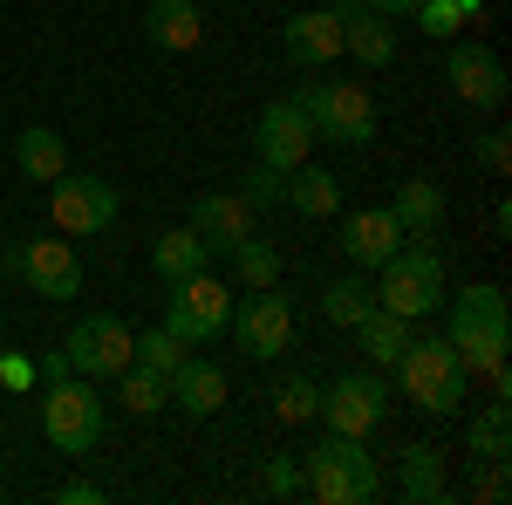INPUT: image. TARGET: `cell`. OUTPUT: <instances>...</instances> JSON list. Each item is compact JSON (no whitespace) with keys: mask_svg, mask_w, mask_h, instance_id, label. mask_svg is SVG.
I'll return each instance as SVG.
<instances>
[{"mask_svg":"<svg viewBox=\"0 0 512 505\" xmlns=\"http://www.w3.org/2000/svg\"><path fill=\"white\" fill-rule=\"evenodd\" d=\"M205 260H212V246H205L192 226H171V233L151 239V267H158V280H185V273H205Z\"/></svg>","mask_w":512,"mask_h":505,"instance_id":"484cf974","label":"cell"},{"mask_svg":"<svg viewBox=\"0 0 512 505\" xmlns=\"http://www.w3.org/2000/svg\"><path fill=\"white\" fill-rule=\"evenodd\" d=\"M117 383V403L130 410V417H158V410H171V383H164L158 369H144V362H130L123 376H110Z\"/></svg>","mask_w":512,"mask_h":505,"instance_id":"4316f807","label":"cell"},{"mask_svg":"<svg viewBox=\"0 0 512 505\" xmlns=\"http://www.w3.org/2000/svg\"><path fill=\"white\" fill-rule=\"evenodd\" d=\"M321 410V383H308V376H280L274 383V417L280 424H308Z\"/></svg>","mask_w":512,"mask_h":505,"instance_id":"1f68e13d","label":"cell"},{"mask_svg":"<svg viewBox=\"0 0 512 505\" xmlns=\"http://www.w3.org/2000/svg\"><path fill=\"white\" fill-rule=\"evenodd\" d=\"M390 212H396V226H403V239H431L444 226V185L437 178H403Z\"/></svg>","mask_w":512,"mask_h":505,"instance_id":"ffe728a7","label":"cell"},{"mask_svg":"<svg viewBox=\"0 0 512 505\" xmlns=\"http://www.w3.org/2000/svg\"><path fill=\"white\" fill-rule=\"evenodd\" d=\"M485 14V0H458V21H478Z\"/></svg>","mask_w":512,"mask_h":505,"instance_id":"7bdbcfd3","label":"cell"},{"mask_svg":"<svg viewBox=\"0 0 512 505\" xmlns=\"http://www.w3.org/2000/svg\"><path fill=\"white\" fill-rule=\"evenodd\" d=\"M472 499H485V505H499V499H506V465H485V478L472 485Z\"/></svg>","mask_w":512,"mask_h":505,"instance_id":"f35d334b","label":"cell"},{"mask_svg":"<svg viewBox=\"0 0 512 505\" xmlns=\"http://www.w3.org/2000/svg\"><path fill=\"white\" fill-rule=\"evenodd\" d=\"M369 308H376V287H369L362 273H342V280H328V287H321V314H328L335 328H355Z\"/></svg>","mask_w":512,"mask_h":505,"instance_id":"f1b7e54d","label":"cell"},{"mask_svg":"<svg viewBox=\"0 0 512 505\" xmlns=\"http://www.w3.org/2000/svg\"><path fill=\"white\" fill-rule=\"evenodd\" d=\"M253 219H260V212H253L246 198H233V192H205V198L192 205V233L205 239L212 253H233L246 233H260Z\"/></svg>","mask_w":512,"mask_h":505,"instance_id":"e0dca14e","label":"cell"},{"mask_svg":"<svg viewBox=\"0 0 512 505\" xmlns=\"http://www.w3.org/2000/svg\"><path fill=\"white\" fill-rule=\"evenodd\" d=\"M315 417L328 430H342V437H369V430L390 417V383L383 376H335V383L321 389Z\"/></svg>","mask_w":512,"mask_h":505,"instance_id":"8fae6325","label":"cell"},{"mask_svg":"<svg viewBox=\"0 0 512 505\" xmlns=\"http://www.w3.org/2000/svg\"><path fill=\"white\" fill-rule=\"evenodd\" d=\"M478 164H485L492 178H506V171H512V137H506V130H485V137H478Z\"/></svg>","mask_w":512,"mask_h":505,"instance_id":"d590c367","label":"cell"},{"mask_svg":"<svg viewBox=\"0 0 512 505\" xmlns=\"http://www.w3.org/2000/svg\"><path fill=\"white\" fill-rule=\"evenodd\" d=\"M280 48H287L294 69H328V62H342V14H335V7L294 14L287 35H280Z\"/></svg>","mask_w":512,"mask_h":505,"instance_id":"2e32d148","label":"cell"},{"mask_svg":"<svg viewBox=\"0 0 512 505\" xmlns=\"http://www.w3.org/2000/svg\"><path fill=\"white\" fill-rule=\"evenodd\" d=\"M301 117L315 123V137L321 144H342V151H362L369 137H376V103H369V89L362 82H308L301 96Z\"/></svg>","mask_w":512,"mask_h":505,"instance_id":"8992f818","label":"cell"},{"mask_svg":"<svg viewBox=\"0 0 512 505\" xmlns=\"http://www.w3.org/2000/svg\"><path fill=\"white\" fill-rule=\"evenodd\" d=\"M55 505H103V485H89V478H69V485L55 492Z\"/></svg>","mask_w":512,"mask_h":505,"instance_id":"74e56055","label":"cell"},{"mask_svg":"<svg viewBox=\"0 0 512 505\" xmlns=\"http://www.w3.org/2000/svg\"><path fill=\"white\" fill-rule=\"evenodd\" d=\"M355 335H362V355L376 362V369H396V355L410 349V335H417V321H403L390 308H369L355 321Z\"/></svg>","mask_w":512,"mask_h":505,"instance_id":"d4e9b609","label":"cell"},{"mask_svg":"<svg viewBox=\"0 0 512 505\" xmlns=\"http://www.w3.org/2000/svg\"><path fill=\"white\" fill-rule=\"evenodd\" d=\"M465 444H472L478 465H506V458H512V417H506V396H492V403H485V410L472 417V437H465Z\"/></svg>","mask_w":512,"mask_h":505,"instance_id":"83f0119b","label":"cell"},{"mask_svg":"<svg viewBox=\"0 0 512 505\" xmlns=\"http://www.w3.org/2000/svg\"><path fill=\"white\" fill-rule=\"evenodd\" d=\"M48 219H55V233H62V239L110 233V219H117V185L96 178V171H62L55 192H48Z\"/></svg>","mask_w":512,"mask_h":505,"instance_id":"ba28073f","label":"cell"},{"mask_svg":"<svg viewBox=\"0 0 512 505\" xmlns=\"http://www.w3.org/2000/svg\"><path fill=\"white\" fill-rule=\"evenodd\" d=\"M226 321H233V294H226L212 273L171 280V294H164V328H171L185 349H205L212 335H226Z\"/></svg>","mask_w":512,"mask_h":505,"instance_id":"52a82bcc","label":"cell"},{"mask_svg":"<svg viewBox=\"0 0 512 505\" xmlns=\"http://www.w3.org/2000/svg\"><path fill=\"white\" fill-rule=\"evenodd\" d=\"M62 376H76V362H69V349H48L41 355V383H62Z\"/></svg>","mask_w":512,"mask_h":505,"instance_id":"ab89813d","label":"cell"},{"mask_svg":"<svg viewBox=\"0 0 512 505\" xmlns=\"http://www.w3.org/2000/svg\"><path fill=\"white\" fill-rule=\"evenodd\" d=\"M267 499H301V458H267Z\"/></svg>","mask_w":512,"mask_h":505,"instance_id":"e575fe53","label":"cell"},{"mask_svg":"<svg viewBox=\"0 0 512 505\" xmlns=\"http://www.w3.org/2000/svg\"><path fill=\"white\" fill-rule=\"evenodd\" d=\"M239 335V349L253 355V362H274V355L294 349V301L287 294H274V287H253L246 301L233 308V321H226Z\"/></svg>","mask_w":512,"mask_h":505,"instance_id":"9c48e42d","label":"cell"},{"mask_svg":"<svg viewBox=\"0 0 512 505\" xmlns=\"http://www.w3.org/2000/svg\"><path fill=\"white\" fill-rule=\"evenodd\" d=\"M444 76L458 89V103H472V110H499L506 103V62L485 48V41H458L451 55H444Z\"/></svg>","mask_w":512,"mask_h":505,"instance_id":"4fadbf2b","label":"cell"},{"mask_svg":"<svg viewBox=\"0 0 512 505\" xmlns=\"http://www.w3.org/2000/svg\"><path fill=\"white\" fill-rule=\"evenodd\" d=\"M233 273L246 280V287H274V280H280V253H274L260 233H246V239L233 246Z\"/></svg>","mask_w":512,"mask_h":505,"instance_id":"f546056e","label":"cell"},{"mask_svg":"<svg viewBox=\"0 0 512 505\" xmlns=\"http://www.w3.org/2000/svg\"><path fill=\"white\" fill-rule=\"evenodd\" d=\"M376 458H369V437H342V430H328L315 451H308V465H301V492L321 505H362L376 499Z\"/></svg>","mask_w":512,"mask_h":505,"instance_id":"3957f363","label":"cell"},{"mask_svg":"<svg viewBox=\"0 0 512 505\" xmlns=\"http://www.w3.org/2000/svg\"><path fill=\"white\" fill-rule=\"evenodd\" d=\"M164 383H171V403H178L185 417H212V410H226V369L205 362V355H192V349H185V362H178Z\"/></svg>","mask_w":512,"mask_h":505,"instance_id":"ac0fdd59","label":"cell"},{"mask_svg":"<svg viewBox=\"0 0 512 505\" xmlns=\"http://www.w3.org/2000/svg\"><path fill=\"white\" fill-rule=\"evenodd\" d=\"M308 144H315V123L301 117L294 96L267 103L260 123H253V164H267V171H294V164H308Z\"/></svg>","mask_w":512,"mask_h":505,"instance_id":"7c38bea8","label":"cell"},{"mask_svg":"<svg viewBox=\"0 0 512 505\" xmlns=\"http://www.w3.org/2000/svg\"><path fill=\"white\" fill-rule=\"evenodd\" d=\"M396 383L424 417H451L472 396V376H465V362L444 335H410V349L396 355Z\"/></svg>","mask_w":512,"mask_h":505,"instance_id":"7a4b0ae2","label":"cell"},{"mask_svg":"<svg viewBox=\"0 0 512 505\" xmlns=\"http://www.w3.org/2000/svg\"><path fill=\"white\" fill-rule=\"evenodd\" d=\"M369 7H376V14H383V21H410V14H417V7H424V0H369Z\"/></svg>","mask_w":512,"mask_h":505,"instance_id":"60d3db41","label":"cell"},{"mask_svg":"<svg viewBox=\"0 0 512 505\" xmlns=\"http://www.w3.org/2000/svg\"><path fill=\"white\" fill-rule=\"evenodd\" d=\"M437 301H444V253H431L424 239L396 246L390 260L376 267V308L403 314V321H424Z\"/></svg>","mask_w":512,"mask_h":505,"instance_id":"277c9868","label":"cell"},{"mask_svg":"<svg viewBox=\"0 0 512 505\" xmlns=\"http://www.w3.org/2000/svg\"><path fill=\"white\" fill-rule=\"evenodd\" d=\"M21 280L35 287L41 301H76L82 294V260L69 239H28L21 246Z\"/></svg>","mask_w":512,"mask_h":505,"instance_id":"5bb4252c","label":"cell"},{"mask_svg":"<svg viewBox=\"0 0 512 505\" xmlns=\"http://www.w3.org/2000/svg\"><path fill=\"white\" fill-rule=\"evenodd\" d=\"M287 205H294L301 219H335V212H342V178L321 171V164H294V171H287Z\"/></svg>","mask_w":512,"mask_h":505,"instance_id":"603a6c76","label":"cell"},{"mask_svg":"<svg viewBox=\"0 0 512 505\" xmlns=\"http://www.w3.org/2000/svg\"><path fill=\"white\" fill-rule=\"evenodd\" d=\"M444 342L458 349L465 376H478L492 396H506V389H512V376H506V342H512V301H506V287H499V280L465 287V294L451 301V328H444Z\"/></svg>","mask_w":512,"mask_h":505,"instance_id":"6da1fadb","label":"cell"},{"mask_svg":"<svg viewBox=\"0 0 512 505\" xmlns=\"http://www.w3.org/2000/svg\"><path fill=\"white\" fill-rule=\"evenodd\" d=\"M62 349H69V362H76V376L110 383V376L130 369V321H117V314H82Z\"/></svg>","mask_w":512,"mask_h":505,"instance_id":"30bf717a","label":"cell"},{"mask_svg":"<svg viewBox=\"0 0 512 505\" xmlns=\"http://www.w3.org/2000/svg\"><path fill=\"white\" fill-rule=\"evenodd\" d=\"M198 35H205L198 0H151V7H144V41H151V48H164V55L198 48Z\"/></svg>","mask_w":512,"mask_h":505,"instance_id":"d6986e66","label":"cell"},{"mask_svg":"<svg viewBox=\"0 0 512 505\" xmlns=\"http://www.w3.org/2000/svg\"><path fill=\"white\" fill-rule=\"evenodd\" d=\"M246 205H253V212H274V205H287V171H267V164H253V171H246Z\"/></svg>","mask_w":512,"mask_h":505,"instance_id":"d6a6232c","label":"cell"},{"mask_svg":"<svg viewBox=\"0 0 512 505\" xmlns=\"http://www.w3.org/2000/svg\"><path fill=\"white\" fill-rule=\"evenodd\" d=\"M130 362H144V369L171 376V369L185 362V342H178L171 328H144V335H130Z\"/></svg>","mask_w":512,"mask_h":505,"instance_id":"4dcf8cb0","label":"cell"},{"mask_svg":"<svg viewBox=\"0 0 512 505\" xmlns=\"http://www.w3.org/2000/svg\"><path fill=\"white\" fill-rule=\"evenodd\" d=\"M35 383V362L28 355H0V389H28Z\"/></svg>","mask_w":512,"mask_h":505,"instance_id":"8d00e7d4","label":"cell"},{"mask_svg":"<svg viewBox=\"0 0 512 505\" xmlns=\"http://www.w3.org/2000/svg\"><path fill=\"white\" fill-rule=\"evenodd\" d=\"M198 7H205V0H198Z\"/></svg>","mask_w":512,"mask_h":505,"instance_id":"ee69618b","label":"cell"},{"mask_svg":"<svg viewBox=\"0 0 512 505\" xmlns=\"http://www.w3.org/2000/svg\"><path fill=\"white\" fill-rule=\"evenodd\" d=\"M396 492L410 505L444 499V458H437V444H403L396 451Z\"/></svg>","mask_w":512,"mask_h":505,"instance_id":"cb8c5ba5","label":"cell"},{"mask_svg":"<svg viewBox=\"0 0 512 505\" xmlns=\"http://www.w3.org/2000/svg\"><path fill=\"white\" fill-rule=\"evenodd\" d=\"M396 246H403V226H396L390 205H362V212H349V219H342V253H349L355 273H376Z\"/></svg>","mask_w":512,"mask_h":505,"instance_id":"9a60e30c","label":"cell"},{"mask_svg":"<svg viewBox=\"0 0 512 505\" xmlns=\"http://www.w3.org/2000/svg\"><path fill=\"white\" fill-rule=\"evenodd\" d=\"M328 7H335V14H342V21H349V14H362V7H369V0H328Z\"/></svg>","mask_w":512,"mask_h":505,"instance_id":"b9f144b4","label":"cell"},{"mask_svg":"<svg viewBox=\"0 0 512 505\" xmlns=\"http://www.w3.org/2000/svg\"><path fill=\"white\" fill-rule=\"evenodd\" d=\"M417 28L431 41H451L458 35V0H424V7H417Z\"/></svg>","mask_w":512,"mask_h":505,"instance_id":"836d02e7","label":"cell"},{"mask_svg":"<svg viewBox=\"0 0 512 505\" xmlns=\"http://www.w3.org/2000/svg\"><path fill=\"white\" fill-rule=\"evenodd\" d=\"M14 164H21V178H35V185H55V178L69 171V144H62V130H48V123H28V130L14 137Z\"/></svg>","mask_w":512,"mask_h":505,"instance_id":"44dd1931","label":"cell"},{"mask_svg":"<svg viewBox=\"0 0 512 505\" xmlns=\"http://www.w3.org/2000/svg\"><path fill=\"white\" fill-rule=\"evenodd\" d=\"M41 437H48L62 458H89V451L103 444V396H96L89 376L48 383V396H41Z\"/></svg>","mask_w":512,"mask_h":505,"instance_id":"5b68a950","label":"cell"},{"mask_svg":"<svg viewBox=\"0 0 512 505\" xmlns=\"http://www.w3.org/2000/svg\"><path fill=\"white\" fill-rule=\"evenodd\" d=\"M342 55H355L362 69H390L396 62V28L376 14V7H362V14L342 21Z\"/></svg>","mask_w":512,"mask_h":505,"instance_id":"7402d4cb","label":"cell"}]
</instances>
